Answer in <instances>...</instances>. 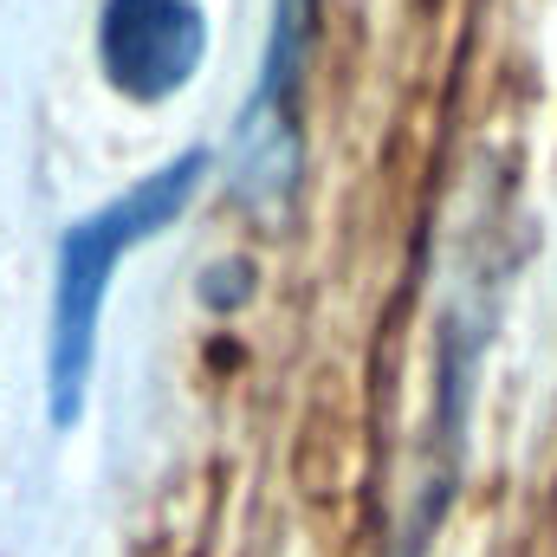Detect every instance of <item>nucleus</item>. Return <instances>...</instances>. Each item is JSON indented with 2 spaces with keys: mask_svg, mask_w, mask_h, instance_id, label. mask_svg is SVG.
Masks as SVG:
<instances>
[{
  "mask_svg": "<svg viewBox=\"0 0 557 557\" xmlns=\"http://www.w3.org/2000/svg\"><path fill=\"white\" fill-rule=\"evenodd\" d=\"M201 175H208V149H182L175 162L131 182L117 201H104L98 214L65 227L59 267H52V318H46V416H52V428H72L85 416L91 370H98V324H104L117 267L143 240H156L162 227L182 221Z\"/></svg>",
  "mask_w": 557,
  "mask_h": 557,
  "instance_id": "nucleus-1",
  "label": "nucleus"
},
{
  "mask_svg": "<svg viewBox=\"0 0 557 557\" xmlns=\"http://www.w3.org/2000/svg\"><path fill=\"white\" fill-rule=\"evenodd\" d=\"M318 33V0H273V33L260 78L240 104V124L227 143V188L240 208L278 214L298 188V156H305V59Z\"/></svg>",
  "mask_w": 557,
  "mask_h": 557,
  "instance_id": "nucleus-2",
  "label": "nucleus"
},
{
  "mask_svg": "<svg viewBox=\"0 0 557 557\" xmlns=\"http://www.w3.org/2000/svg\"><path fill=\"white\" fill-rule=\"evenodd\" d=\"M98 72L131 104H169L208 52L201 0H104L98 7Z\"/></svg>",
  "mask_w": 557,
  "mask_h": 557,
  "instance_id": "nucleus-3",
  "label": "nucleus"
}]
</instances>
